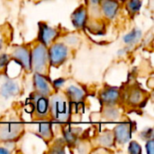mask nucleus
I'll use <instances>...</instances> for the list:
<instances>
[{
  "label": "nucleus",
  "mask_w": 154,
  "mask_h": 154,
  "mask_svg": "<svg viewBox=\"0 0 154 154\" xmlns=\"http://www.w3.org/2000/svg\"><path fill=\"white\" fill-rule=\"evenodd\" d=\"M68 48L62 43L52 44L48 50L49 61L51 65L60 66L62 64L68 57Z\"/></svg>",
  "instance_id": "obj_3"
},
{
  "label": "nucleus",
  "mask_w": 154,
  "mask_h": 154,
  "mask_svg": "<svg viewBox=\"0 0 154 154\" xmlns=\"http://www.w3.org/2000/svg\"><path fill=\"white\" fill-rule=\"evenodd\" d=\"M101 9L104 15L107 18H114L119 9V2L117 0H100Z\"/></svg>",
  "instance_id": "obj_11"
},
{
  "label": "nucleus",
  "mask_w": 154,
  "mask_h": 154,
  "mask_svg": "<svg viewBox=\"0 0 154 154\" xmlns=\"http://www.w3.org/2000/svg\"><path fill=\"white\" fill-rule=\"evenodd\" d=\"M50 109L52 117L59 122H66L69 120L71 107L70 101L66 95L62 93L55 94L50 101Z\"/></svg>",
  "instance_id": "obj_1"
},
{
  "label": "nucleus",
  "mask_w": 154,
  "mask_h": 154,
  "mask_svg": "<svg viewBox=\"0 0 154 154\" xmlns=\"http://www.w3.org/2000/svg\"><path fill=\"white\" fill-rule=\"evenodd\" d=\"M65 83V80L63 79H56V80H54L53 81V83H52V85H53V87L55 88H60V87H62V85Z\"/></svg>",
  "instance_id": "obj_26"
},
{
  "label": "nucleus",
  "mask_w": 154,
  "mask_h": 154,
  "mask_svg": "<svg viewBox=\"0 0 154 154\" xmlns=\"http://www.w3.org/2000/svg\"><path fill=\"white\" fill-rule=\"evenodd\" d=\"M77 135H78L77 129H68L67 131L64 132L65 140H66L69 143H74L75 140L77 139Z\"/></svg>",
  "instance_id": "obj_21"
},
{
  "label": "nucleus",
  "mask_w": 154,
  "mask_h": 154,
  "mask_svg": "<svg viewBox=\"0 0 154 154\" xmlns=\"http://www.w3.org/2000/svg\"><path fill=\"white\" fill-rule=\"evenodd\" d=\"M146 151L149 154L154 153V143L153 139H149L146 143Z\"/></svg>",
  "instance_id": "obj_24"
},
{
  "label": "nucleus",
  "mask_w": 154,
  "mask_h": 154,
  "mask_svg": "<svg viewBox=\"0 0 154 154\" xmlns=\"http://www.w3.org/2000/svg\"><path fill=\"white\" fill-rule=\"evenodd\" d=\"M152 128H149L147 129V131H144L142 133V137L145 140H149V139H152V136H153V134H152Z\"/></svg>",
  "instance_id": "obj_25"
},
{
  "label": "nucleus",
  "mask_w": 154,
  "mask_h": 154,
  "mask_svg": "<svg viewBox=\"0 0 154 154\" xmlns=\"http://www.w3.org/2000/svg\"><path fill=\"white\" fill-rule=\"evenodd\" d=\"M23 131V126L17 123H7L0 125V140L11 142L19 137Z\"/></svg>",
  "instance_id": "obj_4"
},
{
  "label": "nucleus",
  "mask_w": 154,
  "mask_h": 154,
  "mask_svg": "<svg viewBox=\"0 0 154 154\" xmlns=\"http://www.w3.org/2000/svg\"><path fill=\"white\" fill-rule=\"evenodd\" d=\"M10 152L9 150H7L5 147H0V154H7Z\"/></svg>",
  "instance_id": "obj_27"
},
{
  "label": "nucleus",
  "mask_w": 154,
  "mask_h": 154,
  "mask_svg": "<svg viewBox=\"0 0 154 154\" xmlns=\"http://www.w3.org/2000/svg\"><path fill=\"white\" fill-rule=\"evenodd\" d=\"M114 141H115L114 134H112L110 133H105L98 138V142H99L100 145H102L104 147L112 146L114 143Z\"/></svg>",
  "instance_id": "obj_19"
},
{
  "label": "nucleus",
  "mask_w": 154,
  "mask_h": 154,
  "mask_svg": "<svg viewBox=\"0 0 154 154\" xmlns=\"http://www.w3.org/2000/svg\"><path fill=\"white\" fill-rule=\"evenodd\" d=\"M86 19H87V10L84 6L79 7L71 14L72 23L77 28H81L85 24Z\"/></svg>",
  "instance_id": "obj_14"
},
{
  "label": "nucleus",
  "mask_w": 154,
  "mask_h": 154,
  "mask_svg": "<svg viewBox=\"0 0 154 154\" xmlns=\"http://www.w3.org/2000/svg\"><path fill=\"white\" fill-rule=\"evenodd\" d=\"M58 32L47 25L46 23H40L39 24V34L38 39L45 46H49L57 37Z\"/></svg>",
  "instance_id": "obj_8"
},
{
  "label": "nucleus",
  "mask_w": 154,
  "mask_h": 154,
  "mask_svg": "<svg viewBox=\"0 0 154 154\" xmlns=\"http://www.w3.org/2000/svg\"><path fill=\"white\" fill-rule=\"evenodd\" d=\"M20 92V87L19 84L9 79L5 80L0 87V95L4 98H10L13 97H15Z\"/></svg>",
  "instance_id": "obj_10"
},
{
  "label": "nucleus",
  "mask_w": 154,
  "mask_h": 154,
  "mask_svg": "<svg viewBox=\"0 0 154 154\" xmlns=\"http://www.w3.org/2000/svg\"><path fill=\"white\" fill-rule=\"evenodd\" d=\"M144 98H145L144 92L140 88L132 89L128 95V102L134 106L143 104V101L144 100Z\"/></svg>",
  "instance_id": "obj_15"
},
{
  "label": "nucleus",
  "mask_w": 154,
  "mask_h": 154,
  "mask_svg": "<svg viewBox=\"0 0 154 154\" xmlns=\"http://www.w3.org/2000/svg\"><path fill=\"white\" fill-rule=\"evenodd\" d=\"M131 136H132V129L129 124L126 123L120 124L115 128L114 137L118 143L125 144L128 143L131 139Z\"/></svg>",
  "instance_id": "obj_9"
},
{
  "label": "nucleus",
  "mask_w": 154,
  "mask_h": 154,
  "mask_svg": "<svg viewBox=\"0 0 154 154\" xmlns=\"http://www.w3.org/2000/svg\"><path fill=\"white\" fill-rule=\"evenodd\" d=\"M8 62H9V56L5 53L1 54L0 55V69H5Z\"/></svg>",
  "instance_id": "obj_23"
},
{
  "label": "nucleus",
  "mask_w": 154,
  "mask_h": 154,
  "mask_svg": "<svg viewBox=\"0 0 154 154\" xmlns=\"http://www.w3.org/2000/svg\"><path fill=\"white\" fill-rule=\"evenodd\" d=\"M32 104L39 117H45L50 110V101L47 97L35 93L32 97Z\"/></svg>",
  "instance_id": "obj_6"
},
{
  "label": "nucleus",
  "mask_w": 154,
  "mask_h": 154,
  "mask_svg": "<svg viewBox=\"0 0 154 154\" xmlns=\"http://www.w3.org/2000/svg\"><path fill=\"white\" fill-rule=\"evenodd\" d=\"M119 90L115 88H106L100 94V99L105 105H115L119 100Z\"/></svg>",
  "instance_id": "obj_12"
},
{
  "label": "nucleus",
  "mask_w": 154,
  "mask_h": 154,
  "mask_svg": "<svg viewBox=\"0 0 154 154\" xmlns=\"http://www.w3.org/2000/svg\"><path fill=\"white\" fill-rule=\"evenodd\" d=\"M37 133L40 136H42L44 139H51L52 137V131H51V126L49 123L43 122L40 123L38 125V130Z\"/></svg>",
  "instance_id": "obj_16"
},
{
  "label": "nucleus",
  "mask_w": 154,
  "mask_h": 154,
  "mask_svg": "<svg viewBox=\"0 0 154 154\" xmlns=\"http://www.w3.org/2000/svg\"><path fill=\"white\" fill-rule=\"evenodd\" d=\"M49 64L50 61L47 46L43 45L42 43H39L32 51L31 66L37 73L45 75Z\"/></svg>",
  "instance_id": "obj_2"
},
{
  "label": "nucleus",
  "mask_w": 154,
  "mask_h": 154,
  "mask_svg": "<svg viewBox=\"0 0 154 154\" xmlns=\"http://www.w3.org/2000/svg\"><path fill=\"white\" fill-rule=\"evenodd\" d=\"M104 116L106 119L116 120L119 117V112L114 107V105H106L104 110Z\"/></svg>",
  "instance_id": "obj_18"
},
{
  "label": "nucleus",
  "mask_w": 154,
  "mask_h": 154,
  "mask_svg": "<svg viewBox=\"0 0 154 154\" xmlns=\"http://www.w3.org/2000/svg\"><path fill=\"white\" fill-rule=\"evenodd\" d=\"M33 85L36 93L45 97H48L51 94V85L44 75L36 72L33 76Z\"/></svg>",
  "instance_id": "obj_7"
},
{
  "label": "nucleus",
  "mask_w": 154,
  "mask_h": 154,
  "mask_svg": "<svg viewBox=\"0 0 154 154\" xmlns=\"http://www.w3.org/2000/svg\"><path fill=\"white\" fill-rule=\"evenodd\" d=\"M1 47H2V41L0 40V50H1Z\"/></svg>",
  "instance_id": "obj_29"
},
{
  "label": "nucleus",
  "mask_w": 154,
  "mask_h": 154,
  "mask_svg": "<svg viewBox=\"0 0 154 154\" xmlns=\"http://www.w3.org/2000/svg\"><path fill=\"white\" fill-rule=\"evenodd\" d=\"M66 96L70 102L79 103L84 99L86 93H85L84 89L81 88L80 87L76 86V85H70L66 89Z\"/></svg>",
  "instance_id": "obj_13"
},
{
  "label": "nucleus",
  "mask_w": 154,
  "mask_h": 154,
  "mask_svg": "<svg viewBox=\"0 0 154 154\" xmlns=\"http://www.w3.org/2000/svg\"><path fill=\"white\" fill-rule=\"evenodd\" d=\"M126 7L129 13L135 14L142 7V0H128L126 4Z\"/></svg>",
  "instance_id": "obj_20"
},
{
  "label": "nucleus",
  "mask_w": 154,
  "mask_h": 154,
  "mask_svg": "<svg viewBox=\"0 0 154 154\" xmlns=\"http://www.w3.org/2000/svg\"><path fill=\"white\" fill-rule=\"evenodd\" d=\"M128 152L132 154H140L142 152L141 145L137 142H131L128 147Z\"/></svg>",
  "instance_id": "obj_22"
},
{
  "label": "nucleus",
  "mask_w": 154,
  "mask_h": 154,
  "mask_svg": "<svg viewBox=\"0 0 154 154\" xmlns=\"http://www.w3.org/2000/svg\"><path fill=\"white\" fill-rule=\"evenodd\" d=\"M141 37H142V31L139 29H134L132 32H130L124 37V42L127 44L135 43L140 40Z\"/></svg>",
  "instance_id": "obj_17"
},
{
  "label": "nucleus",
  "mask_w": 154,
  "mask_h": 154,
  "mask_svg": "<svg viewBox=\"0 0 154 154\" xmlns=\"http://www.w3.org/2000/svg\"><path fill=\"white\" fill-rule=\"evenodd\" d=\"M90 2L94 5H98L100 3V0H90Z\"/></svg>",
  "instance_id": "obj_28"
},
{
  "label": "nucleus",
  "mask_w": 154,
  "mask_h": 154,
  "mask_svg": "<svg viewBox=\"0 0 154 154\" xmlns=\"http://www.w3.org/2000/svg\"><path fill=\"white\" fill-rule=\"evenodd\" d=\"M12 55L14 60L18 61L22 68L29 71L32 69L31 66V51L24 46H16L14 48Z\"/></svg>",
  "instance_id": "obj_5"
}]
</instances>
